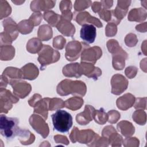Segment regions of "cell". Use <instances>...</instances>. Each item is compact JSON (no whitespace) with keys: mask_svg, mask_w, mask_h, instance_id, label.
<instances>
[{"mask_svg":"<svg viewBox=\"0 0 147 147\" xmlns=\"http://www.w3.org/2000/svg\"><path fill=\"white\" fill-rule=\"evenodd\" d=\"M137 71V69L135 67H127L125 71V73L126 76L129 78L130 79L133 78V77L135 76L136 75Z\"/></svg>","mask_w":147,"mask_h":147,"instance_id":"obj_44","label":"cell"},{"mask_svg":"<svg viewBox=\"0 0 147 147\" xmlns=\"http://www.w3.org/2000/svg\"><path fill=\"white\" fill-rule=\"evenodd\" d=\"M82 69V74L88 76L92 78L95 80L98 79V77L102 74V71L98 67H95L94 64L85 63L84 62L80 64Z\"/></svg>","mask_w":147,"mask_h":147,"instance_id":"obj_15","label":"cell"},{"mask_svg":"<svg viewBox=\"0 0 147 147\" xmlns=\"http://www.w3.org/2000/svg\"><path fill=\"white\" fill-rule=\"evenodd\" d=\"M94 119L98 123L103 125L108 119V114L105 113L103 108H101L99 110H95L94 113Z\"/></svg>","mask_w":147,"mask_h":147,"instance_id":"obj_32","label":"cell"},{"mask_svg":"<svg viewBox=\"0 0 147 147\" xmlns=\"http://www.w3.org/2000/svg\"><path fill=\"white\" fill-rule=\"evenodd\" d=\"M75 16L74 17V19L79 25H83L84 24H86V23L88 22L94 24L98 28H100L102 26V24L100 22V21L96 18L91 16L90 13L88 12L85 11L78 14L75 13Z\"/></svg>","mask_w":147,"mask_h":147,"instance_id":"obj_13","label":"cell"},{"mask_svg":"<svg viewBox=\"0 0 147 147\" xmlns=\"http://www.w3.org/2000/svg\"><path fill=\"white\" fill-rule=\"evenodd\" d=\"M108 115H109V118L108 119L109 122L110 123H115L118 119L120 118V114L116 111L114 110H112V111H110L108 113H107Z\"/></svg>","mask_w":147,"mask_h":147,"instance_id":"obj_43","label":"cell"},{"mask_svg":"<svg viewBox=\"0 0 147 147\" xmlns=\"http://www.w3.org/2000/svg\"><path fill=\"white\" fill-rule=\"evenodd\" d=\"M96 35V28L92 24H84L80 29V38L87 44H92Z\"/></svg>","mask_w":147,"mask_h":147,"instance_id":"obj_12","label":"cell"},{"mask_svg":"<svg viewBox=\"0 0 147 147\" xmlns=\"http://www.w3.org/2000/svg\"><path fill=\"white\" fill-rule=\"evenodd\" d=\"M54 129L61 133L69 131L72 126V115L65 110H58L51 115Z\"/></svg>","mask_w":147,"mask_h":147,"instance_id":"obj_3","label":"cell"},{"mask_svg":"<svg viewBox=\"0 0 147 147\" xmlns=\"http://www.w3.org/2000/svg\"><path fill=\"white\" fill-rule=\"evenodd\" d=\"M135 101L134 96L130 94H126L117 100V107L122 110H126L131 107Z\"/></svg>","mask_w":147,"mask_h":147,"instance_id":"obj_22","label":"cell"},{"mask_svg":"<svg viewBox=\"0 0 147 147\" xmlns=\"http://www.w3.org/2000/svg\"><path fill=\"white\" fill-rule=\"evenodd\" d=\"M44 17L45 20L53 26H56L61 18V16L57 14L53 11H45L44 13Z\"/></svg>","mask_w":147,"mask_h":147,"instance_id":"obj_27","label":"cell"},{"mask_svg":"<svg viewBox=\"0 0 147 147\" xmlns=\"http://www.w3.org/2000/svg\"><path fill=\"white\" fill-rule=\"evenodd\" d=\"M102 56V50L98 47L90 48V46L85 48L82 53V62H90L92 64Z\"/></svg>","mask_w":147,"mask_h":147,"instance_id":"obj_9","label":"cell"},{"mask_svg":"<svg viewBox=\"0 0 147 147\" xmlns=\"http://www.w3.org/2000/svg\"><path fill=\"white\" fill-rule=\"evenodd\" d=\"M38 36L43 41H47L49 40L52 37V28L47 25H43L41 26L38 31Z\"/></svg>","mask_w":147,"mask_h":147,"instance_id":"obj_26","label":"cell"},{"mask_svg":"<svg viewBox=\"0 0 147 147\" xmlns=\"http://www.w3.org/2000/svg\"><path fill=\"white\" fill-rule=\"evenodd\" d=\"M56 27L62 34L67 36H72L75 32L74 26L69 21L62 18L57 25Z\"/></svg>","mask_w":147,"mask_h":147,"instance_id":"obj_18","label":"cell"},{"mask_svg":"<svg viewBox=\"0 0 147 147\" xmlns=\"http://www.w3.org/2000/svg\"><path fill=\"white\" fill-rule=\"evenodd\" d=\"M127 80L122 75L117 74L111 79V92L115 95H119L124 91L127 87Z\"/></svg>","mask_w":147,"mask_h":147,"instance_id":"obj_10","label":"cell"},{"mask_svg":"<svg viewBox=\"0 0 147 147\" xmlns=\"http://www.w3.org/2000/svg\"><path fill=\"white\" fill-rule=\"evenodd\" d=\"M102 5L104 7L106 8H110L113 6V1H102L100 2Z\"/></svg>","mask_w":147,"mask_h":147,"instance_id":"obj_48","label":"cell"},{"mask_svg":"<svg viewBox=\"0 0 147 147\" xmlns=\"http://www.w3.org/2000/svg\"><path fill=\"white\" fill-rule=\"evenodd\" d=\"M57 92L60 95L72 94L83 96L86 92V84L81 81H72L65 79L60 82L57 87Z\"/></svg>","mask_w":147,"mask_h":147,"instance_id":"obj_1","label":"cell"},{"mask_svg":"<svg viewBox=\"0 0 147 147\" xmlns=\"http://www.w3.org/2000/svg\"><path fill=\"white\" fill-rule=\"evenodd\" d=\"M41 99V96L40 94H35L33 97L29 100V104L32 107H34L35 104L40 100Z\"/></svg>","mask_w":147,"mask_h":147,"instance_id":"obj_46","label":"cell"},{"mask_svg":"<svg viewBox=\"0 0 147 147\" xmlns=\"http://www.w3.org/2000/svg\"><path fill=\"white\" fill-rule=\"evenodd\" d=\"M22 78L29 80L34 79L38 75V69L34 64L29 63L21 69Z\"/></svg>","mask_w":147,"mask_h":147,"instance_id":"obj_20","label":"cell"},{"mask_svg":"<svg viewBox=\"0 0 147 147\" xmlns=\"http://www.w3.org/2000/svg\"><path fill=\"white\" fill-rule=\"evenodd\" d=\"M33 26L28 20H24L21 21L17 25V29L22 34H28L30 33L33 30Z\"/></svg>","mask_w":147,"mask_h":147,"instance_id":"obj_34","label":"cell"},{"mask_svg":"<svg viewBox=\"0 0 147 147\" xmlns=\"http://www.w3.org/2000/svg\"><path fill=\"white\" fill-rule=\"evenodd\" d=\"M96 135L91 130L79 131L76 127H74L70 135V138L73 143H75L76 141H78L80 143L93 142Z\"/></svg>","mask_w":147,"mask_h":147,"instance_id":"obj_5","label":"cell"},{"mask_svg":"<svg viewBox=\"0 0 147 147\" xmlns=\"http://www.w3.org/2000/svg\"><path fill=\"white\" fill-rule=\"evenodd\" d=\"M27 44L33 45V47L26 48L28 51L32 53H36L37 52H38L43 47L42 42L38 39L36 38L30 39L27 43Z\"/></svg>","mask_w":147,"mask_h":147,"instance_id":"obj_31","label":"cell"},{"mask_svg":"<svg viewBox=\"0 0 147 147\" xmlns=\"http://www.w3.org/2000/svg\"><path fill=\"white\" fill-rule=\"evenodd\" d=\"M107 45L109 51L111 53H115V55H127V53L119 47L118 42L115 40H109L107 43Z\"/></svg>","mask_w":147,"mask_h":147,"instance_id":"obj_28","label":"cell"},{"mask_svg":"<svg viewBox=\"0 0 147 147\" xmlns=\"http://www.w3.org/2000/svg\"><path fill=\"white\" fill-rule=\"evenodd\" d=\"M1 49H3L1 51V59L2 60H10L14 56V48L10 45L1 46Z\"/></svg>","mask_w":147,"mask_h":147,"instance_id":"obj_30","label":"cell"},{"mask_svg":"<svg viewBox=\"0 0 147 147\" xmlns=\"http://www.w3.org/2000/svg\"><path fill=\"white\" fill-rule=\"evenodd\" d=\"M2 89H1V112L7 113L12 107V103H17L19 99L14 96L10 91Z\"/></svg>","mask_w":147,"mask_h":147,"instance_id":"obj_8","label":"cell"},{"mask_svg":"<svg viewBox=\"0 0 147 147\" xmlns=\"http://www.w3.org/2000/svg\"><path fill=\"white\" fill-rule=\"evenodd\" d=\"M91 3V1H76L74 7L76 11L83 10L87 7H88Z\"/></svg>","mask_w":147,"mask_h":147,"instance_id":"obj_37","label":"cell"},{"mask_svg":"<svg viewBox=\"0 0 147 147\" xmlns=\"http://www.w3.org/2000/svg\"><path fill=\"white\" fill-rule=\"evenodd\" d=\"M50 100L51 99L48 98L40 99L34 106V113L42 115L44 119H47L48 111L49 110Z\"/></svg>","mask_w":147,"mask_h":147,"instance_id":"obj_16","label":"cell"},{"mask_svg":"<svg viewBox=\"0 0 147 147\" xmlns=\"http://www.w3.org/2000/svg\"><path fill=\"white\" fill-rule=\"evenodd\" d=\"M142 98H137L134 105L135 109H146V105H143V103H146V99H145L144 101H142Z\"/></svg>","mask_w":147,"mask_h":147,"instance_id":"obj_45","label":"cell"},{"mask_svg":"<svg viewBox=\"0 0 147 147\" xmlns=\"http://www.w3.org/2000/svg\"><path fill=\"white\" fill-rule=\"evenodd\" d=\"M95 109L90 105H86L83 112L77 114L76 119L80 125H87L94 118Z\"/></svg>","mask_w":147,"mask_h":147,"instance_id":"obj_14","label":"cell"},{"mask_svg":"<svg viewBox=\"0 0 147 147\" xmlns=\"http://www.w3.org/2000/svg\"><path fill=\"white\" fill-rule=\"evenodd\" d=\"M38 60L41 64V69L47 65L56 62L60 58V53L58 51L53 50L49 45H43L42 49L38 52Z\"/></svg>","mask_w":147,"mask_h":147,"instance_id":"obj_4","label":"cell"},{"mask_svg":"<svg viewBox=\"0 0 147 147\" xmlns=\"http://www.w3.org/2000/svg\"><path fill=\"white\" fill-rule=\"evenodd\" d=\"M63 73L67 77L79 78L82 75L81 67L79 63L67 64L63 68Z\"/></svg>","mask_w":147,"mask_h":147,"instance_id":"obj_19","label":"cell"},{"mask_svg":"<svg viewBox=\"0 0 147 147\" xmlns=\"http://www.w3.org/2000/svg\"><path fill=\"white\" fill-rule=\"evenodd\" d=\"M146 10L141 9H132L128 16V20L129 21H142L146 19Z\"/></svg>","mask_w":147,"mask_h":147,"instance_id":"obj_23","label":"cell"},{"mask_svg":"<svg viewBox=\"0 0 147 147\" xmlns=\"http://www.w3.org/2000/svg\"><path fill=\"white\" fill-rule=\"evenodd\" d=\"M89 46L85 42H79L77 41L69 42L66 47L65 57L68 61L76 60L79 57L82 51Z\"/></svg>","mask_w":147,"mask_h":147,"instance_id":"obj_6","label":"cell"},{"mask_svg":"<svg viewBox=\"0 0 147 147\" xmlns=\"http://www.w3.org/2000/svg\"><path fill=\"white\" fill-rule=\"evenodd\" d=\"M65 44V39L61 36H57L53 39V45L55 48L61 49L63 48L64 45Z\"/></svg>","mask_w":147,"mask_h":147,"instance_id":"obj_38","label":"cell"},{"mask_svg":"<svg viewBox=\"0 0 147 147\" xmlns=\"http://www.w3.org/2000/svg\"><path fill=\"white\" fill-rule=\"evenodd\" d=\"M102 3L99 2H94L92 5V9L95 13H98L101 11Z\"/></svg>","mask_w":147,"mask_h":147,"instance_id":"obj_47","label":"cell"},{"mask_svg":"<svg viewBox=\"0 0 147 147\" xmlns=\"http://www.w3.org/2000/svg\"><path fill=\"white\" fill-rule=\"evenodd\" d=\"M65 103V107L72 110H76L82 107L83 100L78 96H74L67 100Z\"/></svg>","mask_w":147,"mask_h":147,"instance_id":"obj_24","label":"cell"},{"mask_svg":"<svg viewBox=\"0 0 147 147\" xmlns=\"http://www.w3.org/2000/svg\"><path fill=\"white\" fill-rule=\"evenodd\" d=\"M137 42L136 36L134 34H129L126 36L125 38V43L128 47H134Z\"/></svg>","mask_w":147,"mask_h":147,"instance_id":"obj_41","label":"cell"},{"mask_svg":"<svg viewBox=\"0 0 147 147\" xmlns=\"http://www.w3.org/2000/svg\"><path fill=\"white\" fill-rule=\"evenodd\" d=\"M134 121L140 125H144L146 122V114L144 111L137 110L133 115Z\"/></svg>","mask_w":147,"mask_h":147,"instance_id":"obj_35","label":"cell"},{"mask_svg":"<svg viewBox=\"0 0 147 147\" xmlns=\"http://www.w3.org/2000/svg\"><path fill=\"white\" fill-rule=\"evenodd\" d=\"M118 125L125 128V129H123L120 130L121 133L125 137L130 136H131L133 134H134V127L132 125V124L130 122L123 121L119 122L118 124Z\"/></svg>","mask_w":147,"mask_h":147,"instance_id":"obj_33","label":"cell"},{"mask_svg":"<svg viewBox=\"0 0 147 147\" xmlns=\"http://www.w3.org/2000/svg\"><path fill=\"white\" fill-rule=\"evenodd\" d=\"M72 3L70 1H62L60 3V9L62 13L71 11Z\"/></svg>","mask_w":147,"mask_h":147,"instance_id":"obj_40","label":"cell"},{"mask_svg":"<svg viewBox=\"0 0 147 147\" xmlns=\"http://www.w3.org/2000/svg\"><path fill=\"white\" fill-rule=\"evenodd\" d=\"M113 55V64L114 68L117 70H121L125 67V60L127 59V55Z\"/></svg>","mask_w":147,"mask_h":147,"instance_id":"obj_29","label":"cell"},{"mask_svg":"<svg viewBox=\"0 0 147 147\" xmlns=\"http://www.w3.org/2000/svg\"><path fill=\"white\" fill-rule=\"evenodd\" d=\"M56 1H34L31 2L30 8L32 11H45L52 8Z\"/></svg>","mask_w":147,"mask_h":147,"instance_id":"obj_21","label":"cell"},{"mask_svg":"<svg viewBox=\"0 0 147 147\" xmlns=\"http://www.w3.org/2000/svg\"><path fill=\"white\" fill-rule=\"evenodd\" d=\"M19 120L17 118L7 117L5 115L0 116L1 134L6 139L10 140L18 136L20 128L18 126Z\"/></svg>","mask_w":147,"mask_h":147,"instance_id":"obj_2","label":"cell"},{"mask_svg":"<svg viewBox=\"0 0 147 147\" xmlns=\"http://www.w3.org/2000/svg\"><path fill=\"white\" fill-rule=\"evenodd\" d=\"M12 86L13 93L21 98H24L31 90V86L25 82H18Z\"/></svg>","mask_w":147,"mask_h":147,"instance_id":"obj_17","label":"cell"},{"mask_svg":"<svg viewBox=\"0 0 147 147\" xmlns=\"http://www.w3.org/2000/svg\"><path fill=\"white\" fill-rule=\"evenodd\" d=\"M45 119L37 115H32L29 118V122L31 126L43 138L47 137L49 133V128L47 123L45 122Z\"/></svg>","mask_w":147,"mask_h":147,"instance_id":"obj_7","label":"cell"},{"mask_svg":"<svg viewBox=\"0 0 147 147\" xmlns=\"http://www.w3.org/2000/svg\"><path fill=\"white\" fill-rule=\"evenodd\" d=\"M29 21L33 26L38 25L42 21V15L39 12L34 13L30 17Z\"/></svg>","mask_w":147,"mask_h":147,"instance_id":"obj_39","label":"cell"},{"mask_svg":"<svg viewBox=\"0 0 147 147\" xmlns=\"http://www.w3.org/2000/svg\"><path fill=\"white\" fill-rule=\"evenodd\" d=\"M18 136H19V140L22 144H30L34 141V136L27 130L20 129Z\"/></svg>","mask_w":147,"mask_h":147,"instance_id":"obj_25","label":"cell"},{"mask_svg":"<svg viewBox=\"0 0 147 147\" xmlns=\"http://www.w3.org/2000/svg\"><path fill=\"white\" fill-rule=\"evenodd\" d=\"M65 107V103L61 99L53 98L51 99L49 102V110L53 111L55 110Z\"/></svg>","mask_w":147,"mask_h":147,"instance_id":"obj_36","label":"cell"},{"mask_svg":"<svg viewBox=\"0 0 147 147\" xmlns=\"http://www.w3.org/2000/svg\"><path fill=\"white\" fill-rule=\"evenodd\" d=\"M1 77L7 83L13 86L20 82L19 80L22 78V75L21 69L13 67H8L3 71Z\"/></svg>","mask_w":147,"mask_h":147,"instance_id":"obj_11","label":"cell"},{"mask_svg":"<svg viewBox=\"0 0 147 147\" xmlns=\"http://www.w3.org/2000/svg\"><path fill=\"white\" fill-rule=\"evenodd\" d=\"M116 25L114 23H109L106 28V34L107 36H113L117 33Z\"/></svg>","mask_w":147,"mask_h":147,"instance_id":"obj_42","label":"cell"}]
</instances>
